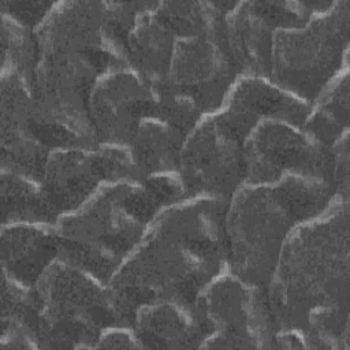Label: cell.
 Instances as JSON below:
<instances>
[{
    "label": "cell",
    "mask_w": 350,
    "mask_h": 350,
    "mask_svg": "<svg viewBox=\"0 0 350 350\" xmlns=\"http://www.w3.org/2000/svg\"><path fill=\"white\" fill-rule=\"evenodd\" d=\"M163 212L148 237L111 278L109 291L122 325H133L146 304H194L227 261L228 198L197 194Z\"/></svg>",
    "instance_id": "obj_1"
},
{
    "label": "cell",
    "mask_w": 350,
    "mask_h": 350,
    "mask_svg": "<svg viewBox=\"0 0 350 350\" xmlns=\"http://www.w3.org/2000/svg\"><path fill=\"white\" fill-rule=\"evenodd\" d=\"M287 241L265 287L276 327L305 329L328 346L347 331V200Z\"/></svg>",
    "instance_id": "obj_2"
},
{
    "label": "cell",
    "mask_w": 350,
    "mask_h": 350,
    "mask_svg": "<svg viewBox=\"0 0 350 350\" xmlns=\"http://www.w3.org/2000/svg\"><path fill=\"white\" fill-rule=\"evenodd\" d=\"M103 1L55 3L36 31L38 62L31 90L38 105L97 146L88 111L96 81L109 68L126 64L101 29Z\"/></svg>",
    "instance_id": "obj_3"
},
{
    "label": "cell",
    "mask_w": 350,
    "mask_h": 350,
    "mask_svg": "<svg viewBox=\"0 0 350 350\" xmlns=\"http://www.w3.org/2000/svg\"><path fill=\"white\" fill-rule=\"evenodd\" d=\"M159 208L145 178L112 180L63 217L56 230L59 257L108 282Z\"/></svg>",
    "instance_id": "obj_4"
},
{
    "label": "cell",
    "mask_w": 350,
    "mask_h": 350,
    "mask_svg": "<svg viewBox=\"0 0 350 350\" xmlns=\"http://www.w3.org/2000/svg\"><path fill=\"white\" fill-rule=\"evenodd\" d=\"M241 186L227 204V261L242 282L267 287L286 237L302 216L279 182Z\"/></svg>",
    "instance_id": "obj_5"
},
{
    "label": "cell",
    "mask_w": 350,
    "mask_h": 350,
    "mask_svg": "<svg viewBox=\"0 0 350 350\" xmlns=\"http://www.w3.org/2000/svg\"><path fill=\"white\" fill-rule=\"evenodd\" d=\"M86 271L60 258L37 280V340L45 347L89 345L103 328L122 325L109 288L97 286Z\"/></svg>",
    "instance_id": "obj_6"
},
{
    "label": "cell",
    "mask_w": 350,
    "mask_h": 350,
    "mask_svg": "<svg viewBox=\"0 0 350 350\" xmlns=\"http://www.w3.org/2000/svg\"><path fill=\"white\" fill-rule=\"evenodd\" d=\"M301 27L273 31L269 77L279 88L314 101L340 70L350 31V1H335Z\"/></svg>",
    "instance_id": "obj_7"
},
{
    "label": "cell",
    "mask_w": 350,
    "mask_h": 350,
    "mask_svg": "<svg viewBox=\"0 0 350 350\" xmlns=\"http://www.w3.org/2000/svg\"><path fill=\"white\" fill-rule=\"evenodd\" d=\"M249 133L250 130L223 111L186 135L178 171L189 196L230 198L243 185V144Z\"/></svg>",
    "instance_id": "obj_8"
},
{
    "label": "cell",
    "mask_w": 350,
    "mask_h": 350,
    "mask_svg": "<svg viewBox=\"0 0 350 350\" xmlns=\"http://www.w3.org/2000/svg\"><path fill=\"white\" fill-rule=\"evenodd\" d=\"M193 305L204 339L219 331L209 347H253L258 339L275 338L278 327L265 287L223 278Z\"/></svg>",
    "instance_id": "obj_9"
},
{
    "label": "cell",
    "mask_w": 350,
    "mask_h": 350,
    "mask_svg": "<svg viewBox=\"0 0 350 350\" xmlns=\"http://www.w3.org/2000/svg\"><path fill=\"white\" fill-rule=\"evenodd\" d=\"M297 127L299 126L268 119L249 133L243 144V183H271L288 172L332 182L331 148Z\"/></svg>",
    "instance_id": "obj_10"
},
{
    "label": "cell",
    "mask_w": 350,
    "mask_h": 350,
    "mask_svg": "<svg viewBox=\"0 0 350 350\" xmlns=\"http://www.w3.org/2000/svg\"><path fill=\"white\" fill-rule=\"evenodd\" d=\"M139 179L130 152L113 146H70L49 152L41 186L57 213L82 205L103 180Z\"/></svg>",
    "instance_id": "obj_11"
},
{
    "label": "cell",
    "mask_w": 350,
    "mask_h": 350,
    "mask_svg": "<svg viewBox=\"0 0 350 350\" xmlns=\"http://www.w3.org/2000/svg\"><path fill=\"white\" fill-rule=\"evenodd\" d=\"M235 74L223 29L175 41L168 72L159 86L190 100L201 112L215 111Z\"/></svg>",
    "instance_id": "obj_12"
},
{
    "label": "cell",
    "mask_w": 350,
    "mask_h": 350,
    "mask_svg": "<svg viewBox=\"0 0 350 350\" xmlns=\"http://www.w3.org/2000/svg\"><path fill=\"white\" fill-rule=\"evenodd\" d=\"M98 144H130L141 122L156 112V89L129 63L109 68L94 83L88 103Z\"/></svg>",
    "instance_id": "obj_13"
},
{
    "label": "cell",
    "mask_w": 350,
    "mask_h": 350,
    "mask_svg": "<svg viewBox=\"0 0 350 350\" xmlns=\"http://www.w3.org/2000/svg\"><path fill=\"white\" fill-rule=\"evenodd\" d=\"M275 27L257 1H238L226 14V42L237 72L268 77Z\"/></svg>",
    "instance_id": "obj_14"
},
{
    "label": "cell",
    "mask_w": 350,
    "mask_h": 350,
    "mask_svg": "<svg viewBox=\"0 0 350 350\" xmlns=\"http://www.w3.org/2000/svg\"><path fill=\"white\" fill-rule=\"evenodd\" d=\"M133 325L142 346L193 347L204 339L201 325L191 304L160 301L135 310Z\"/></svg>",
    "instance_id": "obj_15"
},
{
    "label": "cell",
    "mask_w": 350,
    "mask_h": 350,
    "mask_svg": "<svg viewBox=\"0 0 350 350\" xmlns=\"http://www.w3.org/2000/svg\"><path fill=\"white\" fill-rule=\"evenodd\" d=\"M226 111L252 130L260 119L304 126L309 105L284 93L279 86H271L258 77L249 75L232 90Z\"/></svg>",
    "instance_id": "obj_16"
},
{
    "label": "cell",
    "mask_w": 350,
    "mask_h": 350,
    "mask_svg": "<svg viewBox=\"0 0 350 350\" xmlns=\"http://www.w3.org/2000/svg\"><path fill=\"white\" fill-rule=\"evenodd\" d=\"M156 3L149 1L137 15L126 46L127 63L153 88L165 79L176 38L156 12Z\"/></svg>",
    "instance_id": "obj_17"
},
{
    "label": "cell",
    "mask_w": 350,
    "mask_h": 350,
    "mask_svg": "<svg viewBox=\"0 0 350 350\" xmlns=\"http://www.w3.org/2000/svg\"><path fill=\"white\" fill-rule=\"evenodd\" d=\"M56 257H59L56 230L12 226L1 232L3 269L22 284L34 287Z\"/></svg>",
    "instance_id": "obj_18"
},
{
    "label": "cell",
    "mask_w": 350,
    "mask_h": 350,
    "mask_svg": "<svg viewBox=\"0 0 350 350\" xmlns=\"http://www.w3.org/2000/svg\"><path fill=\"white\" fill-rule=\"evenodd\" d=\"M185 138L182 131L159 118L144 119L129 144L139 179L178 168Z\"/></svg>",
    "instance_id": "obj_19"
},
{
    "label": "cell",
    "mask_w": 350,
    "mask_h": 350,
    "mask_svg": "<svg viewBox=\"0 0 350 350\" xmlns=\"http://www.w3.org/2000/svg\"><path fill=\"white\" fill-rule=\"evenodd\" d=\"M22 174L14 171L1 175V217L3 224L12 221L53 223L59 217L57 211L48 200L42 186L26 180Z\"/></svg>",
    "instance_id": "obj_20"
},
{
    "label": "cell",
    "mask_w": 350,
    "mask_h": 350,
    "mask_svg": "<svg viewBox=\"0 0 350 350\" xmlns=\"http://www.w3.org/2000/svg\"><path fill=\"white\" fill-rule=\"evenodd\" d=\"M317 108L304 126L313 138L327 148H331L349 124V75L345 72L329 89L325 86Z\"/></svg>",
    "instance_id": "obj_21"
},
{
    "label": "cell",
    "mask_w": 350,
    "mask_h": 350,
    "mask_svg": "<svg viewBox=\"0 0 350 350\" xmlns=\"http://www.w3.org/2000/svg\"><path fill=\"white\" fill-rule=\"evenodd\" d=\"M18 71L31 86L38 62L36 33L5 14H1V66Z\"/></svg>",
    "instance_id": "obj_22"
},
{
    "label": "cell",
    "mask_w": 350,
    "mask_h": 350,
    "mask_svg": "<svg viewBox=\"0 0 350 350\" xmlns=\"http://www.w3.org/2000/svg\"><path fill=\"white\" fill-rule=\"evenodd\" d=\"M55 5L53 1H1V14L8 15L10 18L15 19L23 26H27L33 29L34 26H38L45 16L49 14L52 7Z\"/></svg>",
    "instance_id": "obj_23"
},
{
    "label": "cell",
    "mask_w": 350,
    "mask_h": 350,
    "mask_svg": "<svg viewBox=\"0 0 350 350\" xmlns=\"http://www.w3.org/2000/svg\"><path fill=\"white\" fill-rule=\"evenodd\" d=\"M105 342L98 343L100 347H134V343L129 340V336L122 332H112L103 338Z\"/></svg>",
    "instance_id": "obj_24"
}]
</instances>
